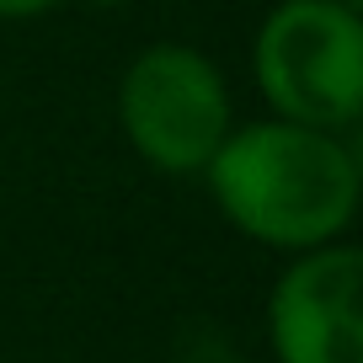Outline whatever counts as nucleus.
Returning a JSON list of instances; mask_svg holds the SVG:
<instances>
[{"mask_svg":"<svg viewBox=\"0 0 363 363\" xmlns=\"http://www.w3.org/2000/svg\"><path fill=\"white\" fill-rule=\"evenodd\" d=\"M203 177L240 235L289 257L347 240L363 198V166L347 139L284 118L230 128Z\"/></svg>","mask_w":363,"mask_h":363,"instance_id":"f257e3e1","label":"nucleus"},{"mask_svg":"<svg viewBox=\"0 0 363 363\" xmlns=\"http://www.w3.org/2000/svg\"><path fill=\"white\" fill-rule=\"evenodd\" d=\"M251 75L272 118L342 134L363 113V16L342 0H278L257 27Z\"/></svg>","mask_w":363,"mask_h":363,"instance_id":"f03ea898","label":"nucleus"},{"mask_svg":"<svg viewBox=\"0 0 363 363\" xmlns=\"http://www.w3.org/2000/svg\"><path fill=\"white\" fill-rule=\"evenodd\" d=\"M118 123L145 166L193 177L235 128L225 69L193 43H150L118 80Z\"/></svg>","mask_w":363,"mask_h":363,"instance_id":"7ed1b4c3","label":"nucleus"},{"mask_svg":"<svg viewBox=\"0 0 363 363\" xmlns=\"http://www.w3.org/2000/svg\"><path fill=\"white\" fill-rule=\"evenodd\" d=\"M363 251L352 240L299 251L267 294L278 363H363Z\"/></svg>","mask_w":363,"mask_h":363,"instance_id":"20e7f679","label":"nucleus"},{"mask_svg":"<svg viewBox=\"0 0 363 363\" xmlns=\"http://www.w3.org/2000/svg\"><path fill=\"white\" fill-rule=\"evenodd\" d=\"M59 0H0V22H33V16H48Z\"/></svg>","mask_w":363,"mask_h":363,"instance_id":"39448f33","label":"nucleus"},{"mask_svg":"<svg viewBox=\"0 0 363 363\" xmlns=\"http://www.w3.org/2000/svg\"><path fill=\"white\" fill-rule=\"evenodd\" d=\"M86 6H96V11H123L128 0H86Z\"/></svg>","mask_w":363,"mask_h":363,"instance_id":"423d86ee","label":"nucleus"},{"mask_svg":"<svg viewBox=\"0 0 363 363\" xmlns=\"http://www.w3.org/2000/svg\"><path fill=\"white\" fill-rule=\"evenodd\" d=\"M342 6H347V11H363V0H342Z\"/></svg>","mask_w":363,"mask_h":363,"instance_id":"0eeeda50","label":"nucleus"}]
</instances>
